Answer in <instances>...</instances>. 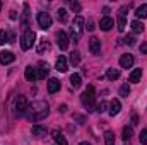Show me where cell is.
I'll return each instance as SVG.
<instances>
[{
  "label": "cell",
  "mask_w": 147,
  "mask_h": 145,
  "mask_svg": "<svg viewBox=\"0 0 147 145\" xmlns=\"http://www.w3.org/2000/svg\"><path fill=\"white\" fill-rule=\"evenodd\" d=\"M29 109L33 111L31 114H28V118H29L31 121H39V119H43L45 116H48V104L43 103V101L34 103L33 106H29ZM29 109H28V111H29Z\"/></svg>",
  "instance_id": "1"
},
{
  "label": "cell",
  "mask_w": 147,
  "mask_h": 145,
  "mask_svg": "<svg viewBox=\"0 0 147 145\" xmlns=\"http://www.w3.org/2000/svg\"><path fill=\"white\" fill-rule=\"evenodd\" d=\"M82 33H84V19L80 15H77L74 19V26H72V29H70V38L77 43L80 39V36H82Z\"/></svg>",
  "instance_id": "2"
},
{
  "label": "cell",
  "mask_w": 147,
  "mask_h": 145,
  "mask_svg": "<svg viewBox=\"0 0 147 145\" xmlns=\"http://www.w3.org/2000/svg\"><path fill=\"white\" fill-rule=\"evenodd\" d=\"M94 94H96V92H94V87H92V85H87V89H86L84 94L80 96L82 104H84L87 109L94 108V101H96V96H94Z\"/></svg>",
  "instance_id": "3"
},
{
  "label": "cell",
  "mask_w": 147,
  "mask_h": 145,
  "mask_svg": "<svg viewBox=\"0 0 147 145\" xmlns=\"http://www.w3.org/2000/svg\"><path fill=\"white\" fill-rule=\"evenodd\" d=\"M28 109H29V101L26 99V96H17V99H16V113L22 116V114L28 113Z\"/></svg>",
  "instance_id": "4"
},
{
  "label": "cell",
  "mask_w": 147,
  "mask_h": 145,
  "mask_svg": "<svg viewBox=\"0 0 147 145\" xmlns=\"http://www.w3.org/2000/svg\"><path fill=\"white\" fill-rule=\"evenodd\" d=\"M34 39H36L34 31L28 29V31L24 33V36H22V41H21V46H22V50H29V48L34 44Z\"/></svg>",
  "instance_id": "5"
},
{
  "label": "cell",
  "mask_w": 147,
  "mask_h": 145,
  "mask_svg": "<svg viewBox=\"0 0 147 145\" xmlns=\"http://www.w3.org/2000/svg\"><path fill=\"white\" fill-rule=\"evenodd\" d=\"M57 44L60 50H67L69 48V36L65 31H58L57 33Z\"/></svg>",
  "instance_id": "6"
},
{
  "label": "cell",
  "mask_w": 147,
  "mask_h": 145,
  "mask_svg": "<svg viewBox=\"0 0 147 145\" xmlns=\"http://www.w3.org/2000/svg\"><path fill=\"white\" fill-rule=\"evenodd\" d=\"M38 24H39L41 29H48L51 26V17L48 14H45V12H39L38 14Z\"/></svg>",
  "instance_id": "7"
},
{
  "label": "cell",
  "mask_w": 147,
  "mask_h": 145,
  "mask_svg": "<svg viewBox=\"0 0 147 145\" xmlns=\"http://www.w3.org/2000/svg\"><path fill=\"white\" fill-rule=\"evenodd\" d=\"M24 77H26L28 82H34L38 79V68H34L33 65H28L26 70H24Z\"/></svg>",
  "instance_id": "8"
},
{
  "label": "cell",
  "mask_w": 147,
  "mask_h": 145,
  "mask_svg": "<svg viewBox=\"0 0 147 145\" xmlns=\"http://www.w3.org/2000/svg\"><path fill=\"white\" fill-rule=\"evenodd\" d=\"M16 60V55L12 51H0V63L2 65H9Z\"/></svg>",
  "instance_id": "9"
},
{
  "label": "cell",
  "mask_w": 147,
  "mask_h": 145,
  "mask_svg": "<svg viewBox=\"0 0 147 145\" xmlns=\"http://www.w3.org/2000/svg\"><path fill=\"white\" fill-rule=\"evenodd\" d=\"M89 51H91L92 55H98V53L101 51V41H99L98 38H91V39H89Z\"/></svg>",
  "instance_id": "10"
},
{
  "label": "cell",
  "mask_w": 147,
  "mask_h": 145,
  "mask_svg": "<svg viewBox=\"0 0 147 145\" xmlns=\"http://www.w3.org/2000/svg\"><path fill=\"white\" fill-rule=\"evenodd\" d=\"M113 26H115V21L111 19L110 15H105V17H101V21H99V28H101L103 31H110Z\"/></svg>",
  "instance_id": "11"
},
{
  "label": "cell",
  "mask_w": 147,
  "mask_h": 145,
  "mask_svg": "<svg viewBox=\"0 0 147 145\" xmlns=\"http://www.w3.org/2000/svg\"><path fill=\"white\" fill-rule=\"evenodd\" d=\"M38 79H46V75H48V72H50V67H48V63L46 62H39L38 63Z\"/></svg>",
  "instance_id": "12"
},
{
  "label": "cell",
  "mask_w": 147,
  "mask_h": 145,
  "mask_svg": "<svg viewBox=\"0 0 147 145\" xmlns=\"http://www.w3.org/2000/svg\"><path fill=\"white\" fill-rule=\"evenodd\" d=\"M120 65H121L123 68H130V67L134 65V56H132V55H121V56H120Z\"/></svg>",
  "instance_id": "13"
},
{
  "label": "cell",
  "mask_w": 147,
  "mask_h": 145,
  "mask_svg": "<svg viewBox=\"0 0 147 145\" xmlns=\"http://www.w3.org/2000/svg\"><path fill=\"white\" fill-rule=\"evenodd\" d=\"M55 68H57L58 72H67V68H69L67 58H65V56H58V58H57V63H55Z\"/></svg>",
  "instance_id": "14"
},
{
  "label": "cell",
  "mask_w": 147,
  "mask_h": 145,
  "mask_svg": "<svg viewBox=\"0 0 147 145\" xmlns=\"http://www.w3.org/2000/svg\"><path fill=\"white\" fill-rule=\"evenodd\" d=\"M60 91V80L58 79H50L48 80V92L50 94H55Z\"/></svg>",
  "instance_id": "15"
},
{
  "label": "cell",
  "mask_w": 147,
  "mask_h": 145,
  "mask_svg": "<svg viewBox=\"0 0 147 145\" xmlns=\"http://www.w3.org/2000/svg\"><path fill=\"white\" fill-rule=\"evenodd\" d=\"M51 135H53V138H55V142H57V145H69V142H67V138L58 132V130H53L51 132Z\"/></svg>",
  "instance_id": "16"
},
{
  "label": "cell",
  "mask_w": 147,
  "mask_h": 145,
  "mask_svg": "<svg viewBox=\"0 0 147 145\" xmlns=\"http://www.w3.org/2000/svg\"><path fill=\"white\" fill-rule=\"evenodd\" d=\"M120 109H121V103H120L118 99H113L110 103V114L111 116H116V114L120 113Z\"/></svg>",
  "instance_id": "17"
},
{
  "label": "cell",
  "mask_w": 147,
  "mask_h": 145,
  "mask_svg": "<svg viewBox=\"0 0 147 145\" xmlns=\"http://www.w3.org/2000/svg\"><path fill=\"white\" fill-rule=\"evenodd\" d=\"M22 28H26V31H28V28H29V5H28V3H24V14H22Z\"/></svg>",
  "instance_id": "18"
},
{
  "label": "cell",
  "mask_w": 147,
  "mask_h": 145,
  "mask_svg": "<svg viewBox=\"0 0 147 145\" xmlns=\"http://www.w3.org/2000/svg\"><path fill=\"white\" fill-rule=\"evenodd\" d=\"M130 28H132V31H134L135 34H140V33L144 31V28H146V26H144L140 21H132V22H130Z\"/></svg>",
  "instance_id": "19"
},
{
  "label": "cell",
  "mask_w": 147,
  "mask_h": 145,
  "mask_svg": "<svg viewBox=\"0 0 147 145\" xmlns=\"http://www.w3.org/2000/svg\"><path fill=\"white\" fill-rule=\"evenodd\" d=\"M140 79H142V68H135L134 72L130 73V77H128V80H130V82H134V84L140 82Z\"/></svg>",
  "instance_id": "20"
},
{
  "label": "cell",
  "mask_w": 147,
  "mask_h": 145,
  "mask_svg": "<svg viewBox=\"0 0 147 145\" xmlns=\"http://www.w3.org/2000/svg\"><path fill=\"white\" fill-rule=\"evenodd\" d=\"M31 133H33V137H43V135H46V128L41 125H34L31 128Z\"/></svg>",
  "instance_id": "21"
},
{
  "label": "cell",
  "mask_w": 147,
  "mask_h": 145,
  "mask_svg": "<svg viewBox=\"0 0 147 145\" xmlns=\"http://www.w3.org/2000/svg\"><path fill=\"white\" fill-rule=\"evenodd\" d=\"M80 84H82L80 75H79V73H72V75H70V85H72L74 89H79V87H80Z\"/></svg>",
  "instance_id": "22"
},
{
  "label": "cell",
  "mask_w": 147,
  "mask_h": 145,
  "mask_svg": "<svg viewBox=\"0 0 147 145\" xmlns=\"http://www.w3.org/2000/svg\"><path fill=\"white\" fill-rule=\"evenodd\" d=\"M135 15H137L139 19H146V17H147V3H142L140 7H137Z\"/></svg>",
  "instance_id": "23"
},
{
  "label": "cell",
  "mask_w": 147,
  "mask_h": 145,
  "mask_svg": "<svg viewBox=\"0 0 147 145\" xmlns=\"http://www.w3.org/2000/svg\"><path fill=\"white\" fill-rule=\"evenodd\" d=\"M116 29L120 31V33H123L125 31V26H127V21H125V15H118V19H116Z\"/></svg>",
  "instance_id": "24"
},
{
  "label": "cell",
  "mask_w": 147,
  "mask_h": 145,
  "mask_svg": "<svg viewBox=\"0 0 147 145\" xmlns=\"http://www.w3.org/2000/svg\"><path fill=\"white\" fill-rule=\"evenodd\" d=\"M118 77H120V72H118L116 68H108V70H106V79H108V80H116Z\"/></svg>",
  "instance_id": "25"
},
{
  "label": "cell",
  "mask_w": 147,
  "mask_h": 145,
  "mask_svg": "<svg viewBox=\"0 0 147 145\" xmlns=\"http://www.w3.org/2000/svg\"><path fill=\"white\" fill-rule=\"evenodd\" d=\"M57 14H58V21H60L62 24H65V22L69 21V14H67V10H65V9H58V12H57Z\"/></svg>",
  "instance_id": "26"
},
{
  "label": "cell",
  "mask_w": 147,
  "mask_h": 145,
  "mask_svg": "<svg viewBox=\"0 0 147 145\" xmlns=\"http://www.w3.org/2000/svg\"><path fill=\"white\" fill-rule=\"evenodd\" d=\"M105 144L115 145V133H113V132H106V133H105Z\"/></svg>",
  "instance_id": "27"
},
{
  "label": "cell",
  "mask_w": 147,
  "mask_h": 145,
  "mask_svg": "<svg viewBox=\"0 0 147 145\" xmlns=\"http://www.w3.org/2000/svg\"><path fill=\"white\" fill-rule=\"evenodd\" d=\"M79 62H80V53L79 51H72L70 53V63L75 67V65H79Z\"/></svg>",
  "instance_id": "28"
},
{
  "label": "cell",
  "mask_w": 147,
  "mask_h": 145,
  "mask_svg": "<svg viewBox=\"0 0 147 145\" xmlns=\"http://www.w3.org/2000/svg\"><path fill=\"white\" fill-rule=\"evenodd\" d=\"M132 135H134L132 128H130V126H125V128H123V140H125V142H130Z\"/></svg>",
  "instance_id": "29"
},
{
  "label": "cell",
  "mask_w": 147,
  "mask_h": 145,
  "mask_svg": "<svg viewBox=\"0 0 147 145\" xmlns=\"http://www.w3.org/2000/svg\"><path fill=\"white\" fill-rule=\"evenodd\" d=\"M69 7L72 9L74 12H80V10H82V5H80L79 2H75V0H69Z\"/></svg>",
  "instance_id": "30"
},
{
  "label": "cell",
  "mask_w": 147,
  "mask_h": 145,
  "mask_svg": "<svg viewBox=\"0 0 147 145\" xmlns=\"http://www.w3.org/2000/svg\"><path fill=\"white\" fill-rule=\"evenodd\" d=\"M128 94H130V85H128V84H123V85L120 87V96L128 97Z\"/></svg>",
  "instance_id": "31"
},
{
  "label": "cell",
  "mask_w": 147,
  "mask_h": 145,
  "mask_svg": "<svg viewBox=\"0 0 147 145\" xmlns=\"http://www.w3.org/2000/svg\"><path fill=\"white\" fill-rule=\"evenodd\" d=\"M139 140H140V145H147V130H142L140 132Z\"/></svg>",
  "instance_id": "32"
},
{
  "label": "cell",
  "mask_w": 147,
  "mask_h": 145,
  "mask_svg": "<svg viewBox=\"0 0 147 145\" xmlns=\"http://www.w3.org/2000/svg\"><path fill=\"white\" fill-rule=\"evenodd\" d=\"M7 38H9V34H7L5 31H0V44H3V43H9V41H7Z\"/></svg>",
  "instance_id": "33"
},
{
  "label": "cell",
  "mask_w": 147,
  "mask_h": 145,
  "mask_svg": "<svg viewBox=\"0 0 147 145\" xmlns=\"http://www.w3.org/2000/svg\"><path fill=\"white\" fill-rule=\"evenodd\" d=\"M125 44L134 46V44H135V38H134V36H127V38H125Z\"/></svg>",
  "instance_id": "34"
},
{
  "label": "cell",
  "mask_w": 147,
  "mask_h": 145,
  "mask_svg": "<svg viewBox=\"0 0 147 145\" xmlns=\"http://www.w3.org/2000/svg\"><path fill=\"white\" fill-rule=\"evenodd\" d=\"M46 46V39H39V46H38V53H41Z\"/></svg>",
  "instance_id": "35"
},
{
  "label": "cell",
  "mask_w": 147,
  "mask_h": 145,
  "mask_svg": "<svg viewBox=\"0 0 147 145\" xmlns=\"http://www.w3.org/2000/svg\"><path fill=\"white\" fill-rule=\"evenodd\" d=\"M96 111H99V113H103V111H106V103L105 101H101L99 104H98V109Z\"/></svg>",
  "instance_id": "36"
},
{
  "label": "cell",
  "mask_w": 147,
  "mask_h": 145,
  "mask_svg": "<svg viewBox=\"0 0 147 145\" xmlns=\"http://www.w3.org/2000/svg\"><path fill=\"white\" fill-rule=\"evenodd\" d=\"M74 118H75L79 123H86V118H84V116H80V114H74Z\"/></svg>",
  "instance_id": "37"
},
{
  "label": "cell",
  "mask_w": 147,
  "mask_h": 145,
  "mask_svg": "<svg viewBox=\"0 0 147 145\" xmlns=\"http://www.w3.org/2000/svg\"><path fill=\"white\" fill-rule=\"evenodd\" d=\"M94 29V22H92V19H89L87 21V31H92Z\"/></svg>",
  "instance_id": "38"
},
{
  "label": "cell",
  "mask_w": 147,
  "mask_h": 145,
  "mask_svg": "<svg viewBox=\"0 0 147 145\" xmlns=\"http://www.w3.org/2000/svg\"><path fill=\"white\" fill-rule=\"evenodd\" d=\"M140 53H147V43H142L140 44Z\"/></svg>",
  "instance_id": "39"
},
{
  "label": "cell",
  "mask_w": 147,
  "mask_h": 145,
  "mask_svg": "<svg viewBox=\"0 0 147 145\" xmlns=\"http://www.w3.org/2000/svg\"><path fill=\"white\" fill-rule=\"evenodd\" d=\"M10 19H17V12L16 10H10Z\"/></svg>",
  "instance_id": "40"
},
{
  "label": "cell",
  "mask_w": 147,
  "mask_h": 145,
  "mask_svg": "<svg viewBox=\"0 0 147 145\" xmlns=\"http://www.w3.org/2000/svg\"><path fill=\"white\" fill-rule=\"evenodd\" d=\"M60 111L65 113V111H67V104H62V106H60Z\"/></svg>",
  "instance_id": "41"
},
{
  "label": "cell",
  "mask_w": 147,
  "mask_h": 145,
  "mask_svg": "<svg viewBox=\"0 0 147 145\" xmlns=\"http://www.w3.org/2000/svg\"><path fill=\"white\" fill-rule=\"evenodd\" d=\"M132 125H137V116H135V114L132 116Z\"/></svg>",
  "instance_id": "42"
},
{
  "label": "cell",
  "mask_w": 147,
  "mask_h": 145,
  "mask_svg": "<svg viewBox=\"0 0 147 145\" xmlns=\"http://www.w3.org/2000/svg\"><path fill=\"white\" fill-rule=\"evenodd\" d=\"M79 145H91L89 142H82V144H79Z\"/></svg>",
  "instance_id": "43"
},
{
  "label": "cell",
  "mask_w": 147,
  "mask_h": 145,
  "mask_svg": "<svg viewBox=\"0 0 147 145\" xmlns=\"http://www.w3.org/2000/svg\"><path fill=\"white\" fill-rule=\"evenodd\" d=\"M0 10H2V2H0Z\"/></svg>",
  "instance_id": "44"
}]
</instances>
